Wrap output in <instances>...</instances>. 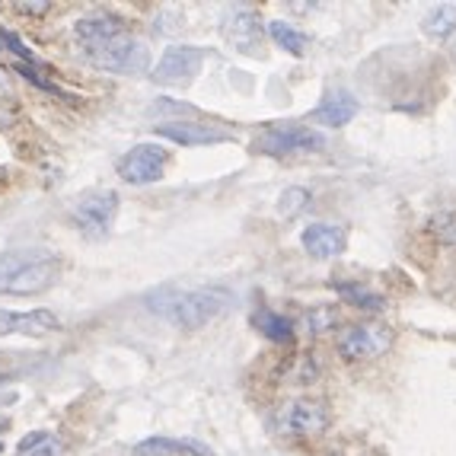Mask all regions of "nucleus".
Returning <instances> with one entry per match:
<instances>
[{
    "instance_id": "1",
    "label": "nucleus",
    "mask_w": 456,
    "mask_h": 456,
    "mask_svg": "<svg viewBox=\"0 0 456 456\" xmlns=\"http://www.w3.org/2000/svg\"><path fill=\"white\" fill-rule=\"evenodd\" d=\"M77 45L96 68L112 70V74H141L151 64L144 38L125 26L122 16L115 13H90L84 16L74 29Z\"/></svg>"
},
{
    "instance_id": "2",
    "label": "nucleus",
    "mask_w": 456,
    "mask_h": 456,
    "mask_svg": "<svg viewBox=\"0 0 456 456\" xmlns=\"http://www.w3.org/2000/svg\"><path fill=\"white\" fill-rule=\"evenodd\" d=\"M233 294L227 288H191V290H160L147 300L160 320L175 329H201L230 310Z\"/></svg>"
},
{
    "instance_id": "3",
    "label": "nucleus",
    "mask_w": 456,
    "mask_h": 456,
    "mask_svg": "<svg viewBox=\"0 0 456 456\" xmlns=\"http://www.w3.org/2000/svg\"><path fill=\"white\" fill-rule=\"evenodd\" d=\"M58 259L48 249H10L0 252V294L32 297L45 294L58 281Z\"/></svg>"
},
{
    "instance_id": "4",
    "label": "nucleus",
    "mask_w": 456,
    "mask_h": 456,
    "mask_svg": "<svg viewBox=\"0 0 456 456\" xmlns=\"http://www.w3.org/2000/svg\"><path fill=\"white\" fill-rule=\"evenodd\" d=\"M115 214H118V195L112 189L84 191L70 208V221L86 240H102L112 230Z\"/></svg>"
},
{
    "instance_id": "5",
    "label": "nucleus",
    "mask_w": 456,
    "mask_h": 456,
    "mask_svg": "<svg viewBox=\"0 0 456 456\" xmlns=\"http://www.w3.org/2000/svg\"><path fill=\"white\" fill-rule=\"evenodd\" d=\"M272 428L284 437H313L329 428V409L316 399H290L274 409Z\"/></svg>"
},
{
    "instance_id": "6",
    "label": "nucleus",
    "mask_w": 456,
    "mask_h": 456,
    "mask_svg": "<svg viewBox=\"0 0 456 456\" xmlns=\"http://www.w3.org/2000/svg\"><path fill=\"white\" fill-rule=\"evenodd\" d=\"M326 147V137L320 131L304 128V125H272L262 134H256V151L272 153V157H288V153H316Z\"/></svg>"
},
{
    "instance_id": "7",
    "label": "nucleus",
    "mask_w": 456,
    "mask_h": 456,
    "mask_svg": "<svg viewBox=\"0 0 456 456\" xmlns=\"http://www.w3.org/2000/svg\"><path fill=\"white\" fill-rule=\"evenodd\" d=\"M393 345V329L380 322H364V326H348L338 332V351L348 361H373L387 354Z\"/></svg>"
},
{
    "instance_id": "8",
    "label": "nucleus",
    "mask_w": 456,
    "mask_h": 456,
    "mask_svg": "<svg viewBox=\"0 0 456 456\" xmlns=\"http://www.w3.org/2000/svg\"><path fill=\"white\" fill-rule=\"evenodd\" d=\"M167 163H169L167 147L137 144L118 160V175L131 185H151V183H157V179H163Z\"/></svg>"
},
{
    "instance_id": "9",
    "label": "nucleus",
    "mask_w": 456,
    "mask_h": 456,
    "mask_svg": "<svg viewBox=\"0 0 456 456\" xmlns=\"http://www.w3.org/2000/svg\"><path fill=\"white\" fill-rule=\"evenodd\" d=\"M205 64V52L195 45H169L163 58L153 68V80L163 86H183L195 80L198 70Z\"/></svg>"
},
{
    "instance_id": "10",
    "label": "nucleus",
    "mask_w": 456,
    "mask_h": 456,
    "mask_svg": "<svg viewBox=\"0 0 456 456\" xmlns=\"http://www.w3.org/2000/svg\"><path fill=\"white\" fill-rule=\"evenodd\" d=\"M157 134L183 147H211V144H227V141H233V131L221 128L217 122H183V118L157 125Z\"/></svg>"
},
{
    "instance_id": "11",
    "label": "nucleus",
    "mask_w": 456,
    "mask_h": 456,
    "mask_svg": "<svg viewBox=\"0 0 456 456\" xmlns=\"http://www.w3.org/2000/svg\"><path fill=\"white\" fill-rule=\"evenodd\" d=\"M61 332V320L52 310H0V335H26V338H45Z\"/></svg>"
},
{
    "instance_id": "12",
    "label": "nucleus",
    "mask_w": 456,
    "mask_h": 456,
    "mask_svg": "<svg viewBox=\"0 0 456 456\" xmlns=\"http://www.w3.org/2000/svg\"><path fill=\"white\" fill-rule=\"evenodd\" d=\"M221 32L230 42V48H236V52L243 54H259L262 26H259V16L252 13V10H233V13H227Z\"/></svg>"
},
{
    "instance_id": "13",
    "label": "nucleus",
    "mask_w": 456,
    "mask_h": 456,
    "mask_svg": "<svg viewBox=\"0 0 456 456\" xmlns=\"http://www.w3.org/2000/svg\"><path fill=\"white\" fill-rule=\"evenodd\" d=\"M304 249L310 252L313 259H335L342 256L345 246H348V233L335 224H313V227L304 230Z\"/></svg>"
},
{
    "instance_id": "14",
    "label": "nucleus",
    "mask_w": 456,
    "mask_h": 456,
    "mask_svg": "<svg viewBox=\"0 0 456 456\" xmlns=\"http://www.w3.org/2000/svg\"><path fill=\"white\" fill-rule=\"evenodd\" d=\"M358 109H361L358 99L351 96V93H345V90L329 93L320 106L313 109L310 122H320V125H326V128H345V125L358 115Z\"/></svg>"
},
{
    "instance_id": "15",
    "label": "nucleus",
    "mask_w": 456,
    "mask_h": 456,
    "mask_svg": "<svg viewBox=\"0 0 456 456\" xmlns=\"http://www.w3.org/2000/svg\"><path fill=\"white\" fill-rule=\"evenodd\" d=\"M134 456H217L208 444L175 441V437H147L134 447Z\"/></svg>"
},
{
    "instance_id": "16",
    "label": "nucleus",
    "mask_w": 456,
    "mask_h": 456,
    "mask_svg": "<svg viewBox=\"0 0 456 456\" xmlns=\"http://www.w3.org/2000/svg\"><path fill=\"white\" fill-rule=\"evenodd\" d=\"M421 29L431 38H447L450 32H456V4H437L425 13Z\"/></svg>"
},
{
    "instance_id": "17",
    "label": "nucleus",
    "mask_w": 456,
    "mask_h": 456,
    "mask_svg": "<svg viewBox=\"0 0 456 456\" xmlns=\"http://www.w3.org/2000/svg\"><path fill=\"white\" fill-rule=\"evenodd\" d=\"M268 36L274 38V45L284 48V52H290V54H306V48H310L306 32L284 23V20H272V23H268Z\"/></svg>"
},
{
    "instance_id": "18",
    "label": "nucleus",
    "mask_w": 456,
    "mask_h": 456,
    "mask_svg": "<svg viewBox=\"0 0 456 456\" xmlns=\"http://www.w3.org/2000/svg\"><path fill=\"white\" fill-rule=\"evenodd\" d=\"M16 456H61V441L52 431H32L20 441Z\"/></svg>"
},
{
    "instance_id": "19",
    "label": "nucleus",
    "mask_w": 456,
    "mask_h": 456,
    "mask_svg": "<svg viewBox=\"0 0 456 456\" xmlns=\"http://www.w3.org/2000/svg\"><path fill=\"white\" fill-rule=\"evenodd\" d=\"M252 322H256V329H259L265 338H272V342H290V335H294V326H290L288 316H281V313H274V310H259Z\"/></svg>"
},
{
    "instance_id": "20",
    "label": "nucleus",
    "mask_w": 456,
    "mask_h": 456,
    "mask_svg": "<svg viewBox=\"0 0 456 456\" xmlns=\"http://www.w3.org/2000/svg\"><path fill=\"white\" fill-rule=\"evenodd\" d=\"M335 290H338L348 304L361 306V310H383V306H387L383 294H377V290H370V288H358V284H338Z\"/></svg>"
},
{
    "instance_id": "21",
    "label": "nucleus",
    "mask_w": 456,
    "mask_h": 456,
    "mask_svg": "<svg viewBox=\"0 0 456 456\" xmlns=\"http://www.w3.org/2000/svg\"><path fill=\"white\" fill-rule=\"evenodd\" d=\"M338 322V313H335V306H316V310H310L304 316V329L310 335H322L329 332V329Z\"/></svg>"
},
{
    "instance_id": "22",
    "label": "nucleus",
    "mask_w": 456,
    "mask_h": 456,
    "mask_svg": "<svg viewBox=\"0 0 456 456\" xmlns=\"http://www.w3.org/2000/svg\"><path fill=\"white\" fill-rule=\"evenodd\" d=\"M306 205H310V191L300 189V185H290V189L281 191V201H278V214H284V217H294V214H300Z\"/></svg>"
},
{
    "instance_id": "23",
    "label": "nucleus",
    "mask_w": 456,
    "mask_h": 456,
    "mask_svg": "<svg viewBox=\"0 0 456 456\" xmlns=\"http://www.w3.org/2000/svg\"><path fill=\"white\" fill-rule=\"evenodd\" d=\"M431 227H434V233H437L441 243L456 246V211H441L431 221Z\"/></svg>"
},
{
    "instance_id": "24",
    "label": "nucleus",
    "mask_w": 456,
    "mask_h": 456,
    "mask_svg": "<svg viewBox=\"0 0 456 456\" xmlns=\"http://www.w3.org/2000/svg\"><path fill=\"white\" fill-rule=\"evenodd\" d=\"M16 10H20V13H48V10H52V4H16Z\"/></svg>"
},
{
    "instance_id": "25",
    "label": "nucleus",
    "mask_w": 456,
    "mask_h": 456,
    "mask_svg": "<svg viewBox=\"0 0 456 456\" xmlns=\"http://www.w3.org/2000/svg\"><path fill=\"white\" fill-rule=\"evenodd\" d=\"M0 86H4V77H0Z\"/></svg>"
}]
</instances>
